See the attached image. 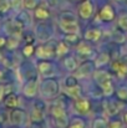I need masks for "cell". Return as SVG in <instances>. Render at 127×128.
I'll use <instances>...</instances> for the list:
<instances>
[{"mask_svg": "<svg viewBox=\"0 0 127 128\" xmlns=\"http://www.w3.org/2000/svg\"><path fill=\"white\" fill-rule=\"evenodd\" d=\"M59 25L60 29L66 32V34H71V32H77L79 31V24H77V18L75 16V14L70 12V11H62L60 15V20H59Z\"/></svg>", "mask_w": 127, "mask_h": 128, "instance_id": "obj_1", "label": "cell"}, {"mask_svg": "<svg viewBox=\"0 0 127 128\" xmlns=\"http://www.w3.org/2000/svg\"><path fill=\"white\" fill-rule=\"evenodd\" d=\"M50 114L52 117L54 123L56 124L57 128H66L69 123V118H67V112L66 108L62 103H55L51 106L50 108Z\"/></svg>", "mask_w": 127, "mask_h": 128, "instance_id": "obj_2", "label": "cell"}, {"mask_svg": "<svg viewBox=\"0 0 127 128\" xmlns=\"http://www.w3.org/2000/svg\"><path fill=\"white\" fill-rule=\"evenodd\" d=\"M59 90L60 86L57 84L56 80L54 78H46L41 82V85L39 87L40 94L44 98H54L59 94Z\"/></svg>", "mask_w": 127, "mask_h": 128, "instance_id": "obj_3", "label": "cell"}, {"mask_svg": "<svg viewBox=\"0 0 127 128\" xmlns=\"http://www.w3.org/2000/svg\"><path fill=\"white\" fill-rule=\"evenodd\" d=\"M56 44L57 42L50 41V42H46L42 46H39L38 48H35L36 56L41 60H47V58L52 57L56 52Z\"/></svg>", "mask_w": 127, "mask_h": 128, "instance_id": "obj_4", "label": "cell"}, {"mask_svg": "<svg viewBox=\"0 0 127 128\" xmlns=\"http://www.w3.org/2000/svg\"><path fill=\"white\" fill-rule=\"evenodd\" d=\"M111 70L116 74V76L118 78L127 77V57L116 58L111 65Z\"/></svg>", "mask_w": 127, "mask_h": 128, "instance_id": "obj_5", "label": "cell"}, {"mask_svg": "<svg viewBox=\"0 0 127 128\" xmlns=\"http://www.w3.org/2000/svg\"><path fill=\"white\" fill-rule=\"evenodd\" d=\"M95 62L92 61H85L81 65H79V67L75 70V76L79 78V77H87L90 75H92L95 72Z\"/></svg>", "mask_w": 127, "mask_h": 128, "instance_id": "obj_6", "label": "cell"}, {"mask_svg": "<svg viewBox=\"0 0 127 128\" xmlns=\"http://www.w3.org/2000/svg\"><path fill=\"white\" fill-rule=\"evenodd\" d=\"M93 10H95L93 2L91 0H84L79 6V16L84 20H88L90 18H92Z\"/></svg>", "mask_w": 127, "mask_h": 128, "instance_id": "obj_7", "label": "cell"}, {"mask_svg": "<svg viewBox=\"0 0 127 128\" xmlns=\"http://www.w3.org/2000/svg\"><path fill=\"white\" fill-rule=\"evenodd\" d=\"M25 118H26V112L24 110H20V108H13L10 114H9V120L11 122L13 126H20L25 122Z\"/></svg>", "mask_w": 127, "mask_h": 128, "instance_id": "obj_8", "label": "cell"}, {"mask_svg": "<svg viewBox=\"0 0 127 128\" xmlns=\"http://www.w3.org/2000/svg\"><path fill=\"white\" fill-rule=\"evenodd\" d=\"M38 91H39V81H38V78L29 80V81L25 84L24 88H23V93H24L26 97H29V98L35 97L36 93H38Z\"/></svg>", "mask_w": 127, "mask_h": 128, "instance_id": "obj_9", "label": "cell"}, {"mask_svg": "<svg viewBox=\"0 0 127 128\" xmlns=\"http://www.w3.org/2000/svg\"><path fill=\"white\" fill-rule=\"evenodd\" d=\"M36 35L40 40H49L52 35V28L49 24H40L36 28Z\"/></svg>", "mask_w": 127, "mask_h": 128, "instance_id": "obj_10", "label": "cell"}, {"mask_svg": "<svg viewBox=\"0 0 127 128\" xmlns=\"http://www.w3.org/2000/svg\"><path fill=\"white\" fill-rule=\"evenodd\" d=\"M98 16H100V19L102 21H106V22L112 21L115 19V10H113V8L111 5L107 4V5H105V6L101 8V10L98 12Z\"/></svg>", "mask_w": 127, "mask_h": 128, "instance_id": "obj_11", "label": "cell"}, {"mask_svg": "<svg viewBox=\"0 0 127 128\" xmlns=\"http://www.w3.org/2000/svg\"><path fill=\"white\" fill-rule=\"evenodd\" d=\"M103 108L106 110V112H107L108 116H116L121 111L122 103H120L117 101H108V102H105Z\"/></svg>", "mask_w": 127, "mask_h": 128, "instance_id": "obj_12", "label": "cell"}, {"mask_svg": "<svg viewBox=\"0 0 127 128\" xmlns=\"http://www.w3.org/2000/svg\"><path fill=\"white\" fill-rule=\"evenodd\" d=\"M75 108H76V111L79 112V113H87L88 111H90V108H91V104H90V102H88V100L87 98H84V97H79V98H76L75 100Z\"/></svg>", "mask_w": 127, "mask_h": 128, "instance_id": "obj_13", "label": "cell"}, {"mask_svg": "<svg viewBox=\"0 0 127 128\" xmlns=\"http://www.w3.org/2000/svg\"><path fill=\"white\" fill-rule=\"evenodd\" d=\"M76 51L79 55H81L82 57H86V56H90V54L93 52L92 50V46L87 42V40H84V41H79L76 44Z\"/></svg>", "mask_w": 127, "mask_h": 128, "instance_id": "obj_14", "label": "cell"}, {"mask_svg": "<svg viewBox=\"0 0 127 128\" xmlns=\"http://www.w3.org/2000/svg\"><path fill=\"white\" fill-rule=\"evenodd\" d=\"M101 30L98 28H91V29H87L86 32H85V40L87 41H98L101 39Z\"/></svg>", "mask_w": 127, "mask_h": 128, "instance_id": "obj_15", "label": "cell"}, {"mask_svg": "<svg viewBox=\"0 0 127 128\" xmlns=\"http://www.w3.org/2000/svg\"><path fill=\"white\" fill-rule=\"evenodd\" d=\"M4 104L6 108H16L19 104V98L15 93H8L4 96Z\"/></svg>", "mask_w": 127, "mask_h": 128, "instance_id": "obj_16", "label": "cell"}, {"mask_svg": "<svg viewBox=\"0 0 127 128\" xmlns=\"http://www.w3.org/2000/svg\"><path fill=\"white\" fill-rule=\"evenodd\" d=\"M52 68H54V65H52L50 61H47V60H41V61L38 64V70H39V72L41 74L42 76L49 75V74L52 71Z\"/></svg>", "mask_w": 127, "mask_h": 128, "instance_id": "obj_17", "label": "cell"}, {"mask_svg": "<svg viewBox=\"0 0 127 128\" xmlns=\"http://www.w3.org/2000/svg\"><path fill=\"white\" fill-rule=\"evenodd\" d=\"M100 88L102 91V94L106 96V97H110L113 92H115V88H113V84H112V80H107L102 84H100Z\"/></svg>", "mask_w": 127, "mask_h": 128, "instance_id": "obj_18", "label": "cell"}, {"mask_svg": "<svg viewBox=\"0 0 127 128\" xmlns=\"http://www.w3.org/2000/svg\"><path fill=\"white\" fill-rule=\"evenodd\" d=\"M93 77H95L96 82L100 85V84H102L107 80H111V74L105 71V70H97V71L93 72Z\"/></svg>", "mask_w": 127, "mask_h": 128, "instance_id": "obj_19", "label": "cell"}, {"mask_svg": "<svg viewBox=\"0 0 127 128\" xmlns=\"http://www.w3.org/2000/svg\"><path fill=\"white\" fill-rule=\"evenodd\" d=\"M64 66L69 71H75L79 67V64H77V60L74 56H67V57L64 58Z\"/></svg>", "mask_w": 127, "mask_h": 128, "instance_id": "obj_20", "label": "cell"}, {"mask_svg": "<svg viewBox=\"0 0 127 128\" xmlns=\"http://www.w3.org/2000/svg\"><path fill=\"white\" fill-rule=\"evenodd\" d=\"M65 93L69 97H72V98L76 100V98L81 97V87H80V85L71 86V87H65Z\"/></svg>", "mask_w": 127, "mask_h": 128, "instance_id": "obj_21", "label": "cell"}, {"mask_svg": "<svg viewBox=\"0 0 127 128\" xmlns=\"http://www.w3.org/2000/svg\"><path fill=\"white\" fill-rule=\"evenodd\" d=\"M69 50H70L69 44L66 42L65 40L64 41H60V42L56 44V52H55V55L59 56V57H62V56H65L69 52Z\"/></svg>", "mask_w": 127, "mask_h": 128, "instance_id": "obj_22", "label": "cell"}, {"mask_svg": "<svg viewBox=\"0 0 127 128\" xmlns=\"http://www.w3.org/2000/svg\"><path fill=\"white\" fill-rule=\"evenodd\" d=\"M35 18L38 20H47L50 18V11L44 6H38L35 9Z\"/></svg>", "mask_w": 127, "mask_h": 128, "instance_id": "obj_23", "label": "cell"}, {"mask_svg": "<svg viewBox=\"0 0 127 128\" xmlns=\"http://www.w3.org/2000/svg\"><path fill=\"white\" fill-rule=\"evenodd\" d=\"M108 62H110V54L102 52V54H100V55L97 56V58L95 60V66H96V67H102V66H105V65L108 64Z\"/></svg>", "mask_w": 127, "mask_h": 128, "instance_id": "obj_24", "label": "cell"}, {"mask_svg": "<svg viewBox=\"0 0 127 128\" xmlns=\"http://www.w3.org/2000/svg\"><path fill=\"white\" fill-rule=\"evenodd\" d=\"M65 41L69 44V45H76V44L80 41V38H79L77 32H71V34H66Z\"/></svg>", "mask_w": 127, "mask_h": 128, "instance_id": "obj_25", "label": "cell"}, {"mask_svg": "<svg viewBox=\"0 0 127 128\" xmlns=\"http://www.w3.org/2000/svg\"><path fill=\"white\" fill-rule=\"evenodd\" d=\"M40 1H41V0H23V5H24V8L28 9V10H33V9L35 10V9L39 6Z\"/></svg>", "mask_w": 127, "mask_h": 128, "instance_id": "obj_26", "label": "cell"}, {"mask_svg": "<svg viewBox=\"0 0 127 128\" xmlns=\"http://www.w3.org/2000/svg\"><path fill=\"white\" fill-rule=\"evenodd\" d=\"M92 128H107V122L103 117H97L92 122Z\"/></svg>", "mask_w": 127, "mask_h": 128, "instance_id": "obj_27", "label": "cell"}, {"mask_svg": "<svg viewBox=\"0 0 127 128\" xmlns=\"http://www.w3.org/2000/svg\"><path fill=\"white\" fill-rule=\"evenodd\" d=\"M6 45H8V47L11 48V50H13V48H16V47L19 46V38L11 35L9 39H6Z\"/></svg>", "mask_w": 127, "mask_h": 128, "instance_id": "obj_28", "label": "cell"}, {"mask_svg": "<svg viewBox=\"0 0 127 128\" xmlns=\"http://www.w3.org/2000/svg\"><path fill=\"white\" fill-rule=\"evenodd\" d=\"M116 96L120 101L122 102H127V87H120L116 91Z\"/></svg>", "mask_w": 127, "mask_h": 128, "instance_id": "obj_29", "label": "cell"}, {"mask_svg": "<svg viewBox=\"0 0 127 128\" xmlns=\"http://www.w3.org/2000/svg\"><path fill=\"white\" fill-rule=\"evenodd\" d=\"M117 25H118V28H120L121 30L127 31V14H122V15L118 18Z\"/></svg>", "mask_w": 127, "mask_h": 128, "instance_id": "obj_30", "label": "cell"}, {"mask_svg": "<svg viewBox=\"0 0 127 128\" xmlns=\"http://www.w3.org/2000/svg\"><path fill=\"white\" fill-rule=\"evenodd\" d=\"M16 20L21 24V26H24V25H28V24H29V21H30V16L28 15V12L23 11V12H20V15H19V18H18Z\"/></svg>", "mask_w": 127, "mask_h": 128, "instance_id": "obj_31", "label": "cell"}, {"mask_svg": "<svg viewBox=\"0 0 127 128\" xmlns=\"http://www.w3.org/2000/svg\"><path fill=\"white\" fill-rule=\"evenodd\" d=\"M23 54L26 56V57H30L33 54H35V47L33 44H26L23 48Z\"/></svg>", "mask_w": 127, "mask_h": 128, "instance_id": "obj_32", "label": "cell"}, {"mask_svg": "<svg viewBox=\"0 0 127 128\" xmlns=\"http://www.w3.org/2000/svg\"><path fill=\"white\" fill-rule=\"evenodd\" d=\"M76 85H79V81H77L76 76H67L65 78V87H71V86Z\"/></svg>", "mask_w": 127, "mask_h": 128, "instance_id": "obj_33", "label": "cell"}, {"mask_svg": "<svg viewBox=\"0 0 127 128\" xmlns=\"http://www.w3.org/2000/svg\"><path fill=\"white\" fill-rule=\"evenodd\" d=\"M66 0H47V5L50 8H60Z\"/></svg>", "mask_w": 127, "mask_h": 128, "instance_id": "obj_34", "label": "cell"}, {"mask_svg": "<svg viewBox=\"0 0 127 128\" xmlns=\"http://www.w3.org/2000/svg\"><path fill=\"white\" fill-rule=\"evenodd\" d=\"M10 9L9 0H0V12H6Z\"/></svg>", "mask_w": 127, "mask_h": 128, "instance_id": "obj_35", "label": "cell"}, {"mask_svg": "<svg viewBox=\"0 0 127 128\" xmlns=\"http://www.w3.org/2000/svg\"><path fill=\"white\" fill-rule=\"evenodd\" d=\"M122 121L120 120H113L110 123H107V128H122Z\"/></svg>", "mask_w": 127, "mask_h": 128, "instance_id": "obj_36", "label": "cell"}, {"mask_svg": "<svg viewBox=\"0 0 127 128\" xmlns=\"http://www.w3.org/2000/svg\"><path fill=\"white\" fill-rule=\"evenodd\" d=\"M112 39H113L116 42H123V41H125V36H123V34L120 32V31H115Z\"/></svg>", "mask_w": 127, "mask_h": 128, "instance_id": "obj_37", "label": "cell"}, {"mask_svg": "<svg viewBox=\"0 0 127 128\" xmlns=\"http://www.w3.org/2000/svg\"><path fill=\"white\" fill-rule=\"evenodd\" d=\"M67 128H85V123L80 120H76L74 123H71Z\"/></svg>", "mask_w": 127, "mask_h": 128, "instance_id": "obj_38", "label": "cell"}, {"mask_svg": "<svg viewBox=\"0 0 127 128\" xmlns=\"http://www.w3.org/2000/svg\"><path fill=\"white\" fill-rule=\"evenodd\" d=\"M9 4H10V8L19 9V8L23 5V1H21V0H9Z\"/></svg>", "mask_w": 127, "mask_h": 128, "instance_id": "obj_39", "label": "cell"}, {"mask_svg": "<svg viewBox=\"0 0 127 128\" xmlns=\"http://www.w3.org/2000/svg\"><path fill=\"white\" fill-rule=\"evenodd\" d=\"M5 94H6V93H5V86L0 85V100H3Z\"/></svg>", "mask_w": 127, "mask_h": 128, "instance_id": "obj_40", "label": "cell"}, {"mask_svg": "<svg viewBox=\"0 0 127 128\" xmlns=\"http://www.w3.org/2000/svg\"><path fill=\"white\" fill-rule=\"evenodd\" d=\"M5 45H6V39L3 38V36H0V47H3V46H5Z\"/></svg>", "mask_w": 127, "mask_h": 128, "instance_id": "obj_41", "label": "cell"}, {"mask_svg": "<svg viewBox=\"0 0 127 128\" xmlns=\"http://www.w3.org/2000/svg\"><path fill=\"white\" fill-rule=\"evenodd\" d=\"M123 122H125V123L127 124V112L125 113V116H123Z\"/></svg>", "mask_w": 127, "mask_h": 128, "instance_id": "obj_42", "label": "cell"}, {"mask_svg": "<svg viewBox=\"0 0 127 128\" xmlns=\"http://www.w3.org/2000/svg\"><path fill=\"white\" fill-rule=\"evenodd\" d=\"M116 1H118V2H123V1H127V0H116Z\"/></svg>", "mask_w": 127, "mask_h": 128, "instance_id": "obj_43", "label": "cell"}, {"mask_svg": "<svg viewBox=\"0 0 127 128\" xmlns=\"http://www.w3.org/2000/svg\"><path fill=\"white\" fill-rule=\"evenodd\" d=\"M1 78H3V72L0 71V80H1Z\"/></svg>", "mask_w": 127, "mask_h": 128, "instance_id": "obj_44", "label": "cell"}, {"mask_svg": "<svg viewBox=\"0 0 127 128\" xmlns=\"http://www.w3.org/2000/svg\"><path fill=\"white\" fill-rule=\"evenodd\" d=\"M9 128H18V127H16V126H14V127H9Z\"/></svg>", "mask_w": 127, "mask_h": 128, "instance_id": "obj_45", "label": "cell"}, {"mask_svg": "<svg viewBox=\"0 0 127 128\" xmlns=\"http://www.w3.org/2000/svg\"><path fill=\"white\" fill-rule=\"evenodd\" d=\"M0 58H1V56H0Z\"/></svg>", "mask_w": 127, "mask_h": 128, "instance_id": "obj_46", "label": "cell"}]
</instances>
